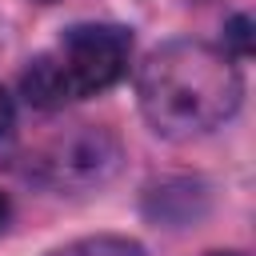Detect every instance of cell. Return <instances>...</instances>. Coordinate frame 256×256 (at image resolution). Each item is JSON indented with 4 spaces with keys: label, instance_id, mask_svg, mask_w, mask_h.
Wrapping results in <instances>:
<instances>
[{
    "label": "cell",
    "instance_id": "1",
    "mask_svg": "<svg viewBox=\"0 0 256 256\" xmlns=\"http://www.w3.org/2000/svg\"><path fill=\"white\" fill-rule=\"evenodd\" d=\"M240 72L228 52L204 40H172L156 48L136 76L140 112L152 132L192 140L220 128L240 108Z\"/></svg>",
    "mask_w": 256,
    "mask_h": 256
},
{
    "label": "cell",
    "instance_id": "2",
    "mask_svg": "<svg viewBox=\"0 0 256 256\" xmlns=\"http://www.w3.org/2000/svg\"><path fill=\"white\" fill-rule=\"evenodd\" d=\"M132 32L120 24H76L60 44L20 72V92L32 108H64L68 100L96 96L128 72Z\"/></svg>",
    "mask_w": 256,
    "mask_h": 256
},
{
    "label": "cell",
    "instance_id": "3",
    "mask_svg": "<svg viewBox=\"0 0 256 256\" xmlns=\"http://www.w3.org/2000/svg\"><path fill=\"white\" fill-rule=\"evenodd\" d=\"M120 168V140L100 124H72L36 152V176L52 188H96Z\"/></svg>",
    "mask_w": 256,
    "mask_h": 256
},
{
    "label": "cell",
    "instance_id": "4",
    "mask_svg": "<svg viewBox=\"0 0 256 256\" xmlns=\"http://www.w3.org/2000/svg\"><path fill=\"white\" fill-rule=\"evenodd\" d=\"M52 256H148V252L128 236H84L76 244L56 248Z\"/></svg>",
    "mask_w": 256,
    "mask_h": 256
},
{
    "label": "cell",
    "instance_id": "5",
    "mask_svg": "<svg viewBox=\"0 0 256 256\" xmlns=\"http://www.w3.org/2000/svg\"><path fill=\"white\" fill-rule=\"evenodd\" d=\"M248 16H232L228 20V44L236 48V56H248L252 52V36H248Z\"/></svg>",
    "mask_w": 256,
    "mask_h": 256
},
{
    "label": "cell",
    "instance_id": "6",
    "mask_svg": "<svg viewBox=\"0 0 256 256\" xmlns=\"http://www.w3.org/2000/svg\"><path fill=\"white\" fill-rule=\"evenodd\" d=\"M12 128H16V104H12V96L0 88V140L12 136Z\"/></svg>",
    "mask_w": 256,
    "mask_h": 256
},
{
    "label": "cell",
    "instance_id": "7",
    "mask_svg": "<svg viewBox=\"0 0 256 256\" xmlns=\"http://www.w3.org/2000/svg\"><path fill=\"white\" fill-rule=\"evenodd\" d=\"M4 220H8V196L0 192V228H4Z\"/></svg>",
    "mask_w": 256,
    "mask_h": 256
},
{
    "label": "cell",
    "instance_id": "8",
    "mask_svg": "<svg viewBox=\"0 0 256 256\" xmlns=\"http://www.w3.org/2000/svg\"><path fill=\"white\" fill-rule=\"evenodd\" d=\"M208 256H240V252H208Z\"/></svg>",
    "mask_w": 256,
    "mask_h": 256
},
{
    "label": "cell",
    "instance_id": "9",
    "mask_svg": "<svg viewBox=\"0 0 256 256\" xmlns=\"http://www.w3.org/2000/svg\"><path fill=\"white\" fill-rule=\"evenodd\" d=\"M40 4H52V0H40Z\"/></svg>",
    "mask_w": 256,
    "mask_h": 256
}]
</instances>
